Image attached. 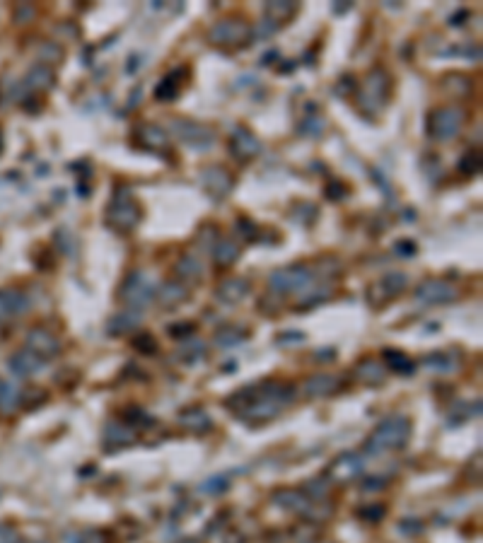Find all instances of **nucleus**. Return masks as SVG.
I'll use <instances>...</instances> for the list:
<instances>
[{
  "instance_id": "obj_45",
  "label": "nucleus",
  "mask_w": 483,
  "mask_h": 543,
  "mask_svg": "<svg viewBox=\"0 0 483 543\" xmlns=\"http://www.w3.org/2000/svg\"><path fill=\"white\" fill-rule=\"evenodd\" d=\"M182 543H196V541H182Z\"/></svg>"
},
{
  "instance_id": "obj_21",
  "label": "nucleus",
  "mask_w": 483,
  "mask_h": 543,
  "mask_svg": "<svg viewBox=\"0 0 483 543\" xmlns=\"http://www.w3.org/2000/svg\"><path fill=\"white\" fill-rule=\"evenodd\" d=\"M140 322H143V314L135 312V309H128V312H118V314H114L109 322H107V334L121 336V334H126V331L138 329Z\"/></svg>"
},
{
  "instance_id": "obj_43",
  "label": "nucleus",
  "mask_w": 483,
  "mask_h": 543,
  "mask_svg": "<svg viewBox=\"0 0 483 543\" xmlns=\"http://www.w3.org/2000/svg\"><path fill=\"white\" fill-rule=\"evenodd\" d=\"M379 488H384L382 478H367L365 486H362V490H379Z\"/></svg>"
},
{
  "instance_id": "obj_31",
  "label": "nucleus",
  "mask_w": 483,
  "mask_h": 543,
  "mask_svg": "<svg viewBox=\"0 0 483 543\" xmlns=\"http://www.w3.org/2000/svg\"><path fill=\"white\" fill-rule=\"evenodd\" d=\"M302 493H305V495L314 502V500H324V497H327L329 493H331V486H329L327 481H324V478H322V481H319V478H314V481L305 483Z\"/></svg>"
},
{
  "instance_id": "obj_46",
  "label": "nucleus",
  "mask_w": 483,
  "mask_h": 543,
  "mask_svg": "<svg viewBox=\"0 0 483 543\" xmlns=\"http://www.w3.org/2000/svg\"><path fill=\"white\" fill-rule=\"evenodd\" d=\"M34 543H39V541H34Z\"/></svg>"
},
{
  "instance_id": "obj_13",
  "label": "nucleus",
  "mask_w": 483,
  "mask_h": 543,
  "mask_svg": "<svg viewBox=\"0 0 483 543\" xmlns=\"http://www.w3.org/2000/svg\"><path fill=\"white\" fill-rule=\"evenodd\" d=\"M406 282H409L406 273H399V270H394V273H384L382 278L372 285V297L377 295V300H372V304H384L387 300H392V297H396L401 290H404Z\"/></svg>"
},
{
  "instance_id": "obj_32",
  "label": "nucleus",
  "mask_w": 483,
  "mask_h": 543,
  "mask_svg": "<svg viewBox=\"0 0 483 543\" xmlns=\"http://www.w3.org/2000/svg\"><path fill=\"white\" fill-rule=\"evenodd\" d=\"M426 365L433 369V372H452L454 369V360L444 352H435V355L426 357Z\"/></svg>"
},
{
  "instance_id": "obj_35",
  "label": "nucleus",
  "mask_w": 483,
  "mask_h": 543,
  "mask_svg": "<svg viewBox=\"0 0 483 543\" xmlns=\"http://www.w3.org/2000/svg\"><path fill=\"white\" fill-rule=\"evenodd\" d=\"M384 514H387V509H384V504H367V507H360L358 509V517L370 521V524H377L379 519H384Z\"/></svg>"
},
{
  "instance_id": "obj_39",
  "label": "nucleus",
  "mask_w": 483,
  "mask_h": 543,
  "mask_svg": "<svg viewBox=\"0 0 483 543\" xmlns=\"http://www.w3.org/2000/svg\"><path fill=\"white\" fill-rule=\"evenodd\" d=\"M70 539H78L80 543H104V536L100 531H83V534L70 536Z\"/></svg>"
},
{
  "instance_id": "obj_24",
  "label": "nucleus",
  "mask_w": 483,
  "mask_h": 543,
  "mask_svg": "<svg viewBox=\"0 0 483 543\" xmlns=\"http://www.w3.org/2000/svg\"><path fill=\"white\" fill-rule=\"evenodd\" d=\"M249 280L247 278H227V280H222L220 285H218V297L222 302H227V304H235V302H242L244 297H247V292H249Z\"/></svg>"
},
{
  "instance_id": "obj_23",
  "label": "nucleus",
  "mask_w": 483,
  "mask_h": 543,
  "mask_svg": "<svg viewBox=\"0 0 483 543\" xmlns=\"http://www.w3.org/2000/svg\"><path fill=\"white\" fill-rule=\"evenodd\" d=\"M138 439V432L128 422H107L104 427V442L114 447H123V444H133Z\"/></svg>"
},
{
  "instance_id": "obj_44",
  "label": "nucleus",
  "mask_w": 483,
  "mask_h": 543,
  "mask_svg": "<svg viewBox=\"0 0 483 543\" xmlns=\"http://www.w3.org/2000/svg\"><path fill=\"white\" fill-rule=\"evenodd\" d=\"M287 341H305V336L302 334H292V336H280L278 343H287Z\"/></svg>"
},
{
  "instance_id": "obj_28",
  "label": "nucleus",
  "mask_w": 483,
  "mask_h": 543,
  "mask_svg": "<svg viewBox=\"0 0 483 543\" xmlns=\"http://www.w3.org/2000/svg\"><path fill=\"white\" fill-rule=\"evenodd\" d=\"M186 295H189L186 287H184L179 280L165 282V285H162V290L157 292V297H160V302L165 304V307H175V304L184 302V300H186Z\"/></svg>"
},
{
  "instance_id": "obj_22",
  "label": "nucleus",
  "mask_w": 483,
  "mask_h": 543,
  "mask_svg": "<svg viewBox=\"0 0 483 543\" xmlns=\"http://www.w3.org/2000/svg\"><path fill=\"white\" fill-rule=\"evenodd\" d=\"M384 377H387V369L374 357H365L355 365V379L362 384H382Z\"/></svg>"
},
{
  "instance_id": "obj_33",
  "label": "nucleus",
  "mask_w": 483,
  "mask_h": 543,
  "mask_svg": "<svg viewBox=\"0 0 483 543\" xmlns=\"http://www.w3.org/2000/svg\"><path fill=\"white\" fill-rule=\"evenodd\" d=\"M242 338H247V334H242L240 329H225L215 336V343H218L220 348H230V345L240 343Z\"/></svg>"
},
{
  "instance_id": "obj_2",
  "label": "nucleus",
  "mask_w": 483,
  "mask_h": 543,
  "mask_svg": "<svg viewBox=\"0 0 483 543\" xmlns=\"http://www.w3.org/2000/svg\"><path fill=\"white\" fill-rule=\"evenodd\" d=\"M411 437V420L404 415H389L374 427V432L367 437L365 449L370 454H382L389 449H404Z\"/></svg>"
},
{
  "instance_id": "obj_16",
  "label": "nucleus",
  "mask_w": 483,
  "mask_h": 543,
  "mask_svg": "<svg viewBox=\"0 0 483 543\" xmlns=\"http://www.w3.org/2000/svg\"><path fill=\"white\" fill-rule=\"evenodd\" d=\"M8 365L18 377H32V374H39L41 369H44V360L36 357L34 352H29V350H18L8 360Z\"/></svg>"
},
{
  "instance_id": "obj_40",
  "label": "nucleus",
  "mask_w": 483,
  "mask_h": 543,
  "mask_svg": "<svg viewBox=\"0 0 483 543\" xmlns=\"http://www.w3.org/2000/svg\"><path fill=\"white\" fill-rule=\"evenodd\" d=\"M0 543H22L13 526H0Z\"/></svg>"
},
{
  "instance_id": "obj_11",
  "label": "nucleus",
  "mask_w": 483,
  "mask_h": 543,
  "mask_svg": "<svg viewBox=\"0 0 483 543\" xmlns=\"http://www.w3.org/2000/svg\"><path fill=\"white\" fill-rule=\"evenodd\" d=\"M362 474V459L353 452H343L339 454L329 466V478L334 483H348L355 481L358 476Z\"/></svg>"
},
{
  "instance_id": "obj_37",
  "label": "nucleus",
  "mask_w": 483,
  "mask_h": 543,
  "mask_svg": "<svg viewBox=\"0 0 483 543\" xmlns=\"http://www.w3.org/2000/svg\"><path fill=\"white\" fill-rule=\"evenodd\" d=\"M295 5H278V3H268V8H266V13L268 15H275V20H285V18H290V15H295Z\"/></svg>"
},
{
  "instance_id": "obj_14",
  "label": "nucleus",
  "mask_w": 483,
  "mask_h": 543,
  "mask_svg": "<svg viewBox=\"0 0 483 543\" xmlns=\"http://www.w3.org/2000/svg\"><path fill=\"white\" fill-rule=\"evenodd\" d=\"M273 502H278V507H283V509H290V512L302 514V517H312L314 507H317V504H312V500H309L305 493L292 490V488H285V490L275 493Z\"/></svg>"
},
{
  "instance_id": "obj_20",
  "label": "nucleus",
  "mask_w": 483,
  "mask_h": 543,
  "mask_svg": "<svg viewBox=\"0 0 483 543\" xmlns=\"http://www.w3.org/2000/svg\"><path fill=\"white\" fill-rule=\"evenodd\" d=\"M230 150H232V155H237L240 160H252L254 155L261 152V143H259L257 135H252L249 130L240 128L235 133V138H232Z\"/></svg>"
},
{
  "instance_id": "obj_18",
  "label": "nucleus",
  "mask_w": 483,
  "mask_h": 543,
  "mask_svg": "<svg viewBox=\"0 0 483 543\" xmlns=\"http://www.w3.org/2000/svg\"><path fill=\"white\" fill-rule=\"evenodd\" d=\"M29 309V300L22 292L15 290H3L0 292V322H8L13 317H20Z\"/></svg>"
},
{
  "instance_id": "obj_9",
  "label": "nucleus",
  "mask_w": 483,
  "mask_h": 543,
  "mask_svg": "<svg viewBox=\"0 0 483 543\" xmlns=\"http://www.w3.org/2000/svg\"><path fill=\"white\" fill-rule=\"evenodd\" d=\"M389 87H392V83H389V75L384 73V70H372L370 75L365 78V83H362V90H360V104L365 106L367 102L379 109L387 102V95H389Z\"/></svg>"
},
{
  "instance_id": "obj_10",
  "label": "nucleus",
  "mask_w": 483,
  "mask_h": 543,
  "mask_svg": "<svg viewBox=\"0 0 483 543\" xmlns=\"http://www.w3.org/2000/svg\"><path fill=\"white\" fill-rule=\"evenodd\" d=\"M210 41L220 46H237V43L249 39V27L240 20H225L210 29Z\"/></svg>"
},
{
  "instance_id": "obj_6",
  "label": "nucleus",
  "mask_w": 483,
  "mask_h": 543,
  "mask_svg": "<svg viewBox=\"0 0 483 543\" xmlns=\"http://www.w3.org/2000/svg\"><path fill=\"white\" fill-rule=\"evenodd\" d=\"M314 280V273L305 266H290V268H283V270H275L271 273L268 278V285L275 295L280 292H300V290H307Z\"/></svg>"
},
{
  "instance_id": "obj_5",
  "label": "nucleus",
  "mask_w": 483,
  "mask_h": 543,
  "mask_svg": "<svg viewBox=\"0 0 483 543\" xmlns=\"http://www.w3.org/2000/svg\"><path fill=\"white\" fill-rule=\"evenodd\" d=\"M170 128L175 130V135L182 140L184 145L193 150H210L215 143V133L203 123L189 121V118H172Z\"/></svg>"
},
{
  "instance_id": "obj_12",
  "label": "nucleus",
  "mask_w": 483,
  "mask_h": 543,
  "mask_svg": "<svg viewBox=\"0 0 483 543\" xmlns=\"http://www.w3.org/2000/svg\"><path fill=\"white\" fill-rule=\"evenodd\" d=\"M27 350L34 352L41 360H51V357H56L61 352V341L44 329H34L27 336Z\"/></svg>"
},
{
  "instance_id": "obj_7",
  "label": "nucleus",
  "mask_w": 483,
  "mask_h": 543,
  "mask_svg": "<svg viewBox=\"0 0 483 543\" xmlns=\"http://www.w3.org/2000/svg\"><path fill=\"white\" fill-rule=\"evenodd\" d=\"M153 297H155V287L150 285V280L140 270H135V273H131L123 280L121 300L126 304H131V307H145V304L153 302Z\"/></svg>"
},
{
  "instance_id": "obj_29",
  "label": "nucleus",
  "mask_w": 483,
  "mask_h": 543,
  "mask_svg": "<svg viewBox=\"0 0 483 543\" xmlns=\"http://www.w3.org/2000/svg\"><path fill=\"white\" fill-rule=\"evenodd\" d=\"M382 360L387 362L394 372H401V374H411L416 369L414 360H411L409 355H404L401 350H392V348H387V350L382 352Z\"/></svg>"
},
{
  "instance_id": "obj_15",
  "label": "nucleus",
  "mask_w": 483,
  "mask_h": 543,
  "mask_svg": "<svg viewBox=\"0 0 483 543\" xmlns=\"http://www.w3.org/2000/svg\"><path fill=\"white\" fill-rule=\"evenodd\" d=\"M203 188L213 198H225L232 191V177L222 167H208L203 170Z\"/></svg>"
},
{
  "instance_id": "obj_4",
  "label": "nucleus",
  "mask_w": 483,
  "mask_h": 543,
  "mask_svg": "<svg viewBox=\"0 0 483 543\" xmlns=\"http://www.w3.org/2000/svg\"><path fill=\"white\" fill-rule=\"evenodd\" d=\"M464 126V111L459 106H437L428 118V130L435 140H449Z\"/></svg>"
},
{
  "instance_id": "obj_27",
  "label": "nucleus",
  "mask_w": 483,
  "mask_h": 543,
  "mask_svg": "<svg viewBox=\"0 0 483 543\" xmlns=\"http://www.w3.org/2000/svg\"><path fill=\"white\" fill-rule=\"evenodd\" d=\"M182 73H184L182 68L172 70V73L167 75V78L162 80L160 85H157V90H155V97H157V99H160V102H172V99H177L179 90H182V80H177V78H179Z\"/></svg>"
},
{
  "instance_id": "obj_38",
  "label": "nucleus",
  "mask_w": 483,
  "mask_h": 543,
  "mask_svg": "<svg viewBox=\"0 0 483 543\" xmlns=\"http://www.w3.org/2000/svg\"><path fill=\"white\" fill-rule=\"evenodd\" d=\"M222 490H227L225 478H210L208 483L200 486V493H205V495H218V493H222Z\"/></svg>"
},
{
  "instance_id": "obj_34",
  "label": "nucleus",
  "mask_w": 483,
  "mask_h": 543,
  "mask_svg": "<svg viewBox=\"0 0 483 543\" xmlns=\"http://www.w3.org/2000/svg\"><path fill=\"white\" fill-rule=\"evenodd\" d=\"M459 172L466 174V177H474V174H479V172H481L479 152H466L464 160L459 162Z\"/></svg>"
},
{
  "instance_id": "obj_30",
  "label": "nucleus",
  "mask_w": 483,
  "mask_h": 543,
  "mask_svg": "<svg viewBox=\"0 0 483 543\" xmlns=\"http://www.w3.org/2000/svg\"><path fill=\"white\" fill-rule=\"evenodd\" d=\"M175 270H177L179 278H184V280H200V275H203V266H200V261L196 256H189V254L177 261Z\"/></svg>"
},
{
  "instance_id": "obj_1",
  "label": "nucleus",
  "mask_w": 483,
  "mask_h": 543,
  "mask_svg": "<svg viewBox=\"0 0 483 543\" xmlns=\"http://www.w3.org/2000/svg\"><path fill=\"white\" fill-rule=\"evenodd\" d=\"M295 396L287 384L280 382H261L254 387H244L227 399V406L249 422H266L275 418L283 406H287Z\"/></svg>"
},
{
  "instance_id": "obj_3",
  "label": "nucleus",
  "mask_w": 483,
  "mask_h": 543,
  "mask_svg": "<svg viewBox=\"0 0 483 543\" xmlns=\"http://www.w3.org/2000/svg\"><path fill=\"white\" fill-rule=\"evenodd\" d=\"M140 222V205L131 193L114 195L109 210H107V225L116 232H128Z\"/></svg>"
},
{
  "instance_id": "obj_41",
  "label": "nucleus",
  "mask_w": 483,
  "mask_h": 543,
  "mask_svg": "<svg viewBox=\"0 0 483 543\" xmlns=\"http://www.w3.org/2000/svg\"><path fill=\"white\" fill-rule=\"evenodd\" d=\"M193 329H196L193 324H175V326H170V334L175 336V338H182V336H191Z\"/></svg>"
},
{
  "instance_id": "obj_17",
  "label": "nucleus",
  "mask_w": 483,
  "mask_h": 543,
  "mask_svg": "<svg viewBox=\"0 0 483 543\" xmlns=\"http://www.w3.org/2000/svg\"><path fill=\"white\" fill-rule=\"evenodd\" d=\"M138 138H140V145L150 152H162L170 148V135H167V130L155 126V123H143L138 128Z\"/></svg>"
},
{
  "instance_id": "obj_8",
  "label": "nucleus",
  "mask_w": 483,
  "mask_h": 543,
  "mask_svg": "<svg viewBox=\"0 0 483 543\" xmlns=\"http://www.w3.org/2000/svg\"><path fill=\"white\" fill-rule=\"evenodd\" d=\"M416 297L426 304H447L457 300V287L442 278H426L416 285Z\"/></svg>"
},
{
  "instance_id": "obj_36",
  "label": "nucleus",
  "mask_w": 483,
  "mask_h": 543,
  "mask_svg": "<svg viewBox=\"0 0 483 543\" xmlns=\"http://www.w3.org/2000/svg\"><path fill=\"white\" fill-rule=\"evenodd\" d=\"M133 348H138L140 352H148V355H153V352L157 350V341L150 334H145V331H143V334L133 338Z\"/></svg>"
},
{
  "instance_id": "obj_42",
  "label": "nucleus",
  "mask_w": 483,
  "mask_h": 543,
  "mask_svg": "<svg viewBox=\"0 0 483 543\" xmlns=\"http://www.w3.org/2000/svg\"><path fill=\"white\" fill-rule=\"evenodd\" d=\"M394 249H396V252H404L401 256H411V254H416V247L411 242H399Z\"/></svg>"
},
{
  "instance_id": "obj_25",
  "label": "nucleus",
  "mask_w": 483,
  "mask_h": 543,
  "mask_svg": "<svg viewBox=\"0 0 483 543\" xmlns=\"http://www.w3.org/2000/svg\"><path fill=\"white\" fill-rule=\"evenodd\" d=\"M213 256L220 268H227V266H232L237 259H240V244L232 242V239H220L213 249Z\"/></svg>"
},
{
  "instance_id": "obj_26",
  "label": "nucleus",
  "mask_w": 483,
  "mask_h": 543,
  "mask_svg": "<svg viewBox=\"0 0 483 543\" xmlns=\"http://www.w3.org/2000/svg\"><path fill=\"white\" fill-rule=\"evenodd\" d=\"M179 422L193 432H203L210 427V418L203 408H186L179 413Z\"/></svg>"
},
{
  "instance_id": "obj_19",
  "label": "nucleus",
  "mask_w": 483,
  "mask_h": 543,
  "mask_svg": "<svg viewBox=\"0 0 483 543\" xmlns=\"http://www.w3.org/2000/svg\"><path fill=\"white\" fill-rule=\"evenodd\" d=\"M341 387V382L334 377V374H314L309 377L305 384H302V391L309 399H322V396H329L334 394L336 389Z\"/></svg>"
}]
</instances>
